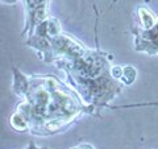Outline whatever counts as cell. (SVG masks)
<instances>
[{"label":"cell","mask_w":158,"mask_h":149,"mask_svg":"<svg viewBox=\"0 0 158 149\" xmlns=\"http://www.w3.org/2000/svg\"><path fill=\"white\" fill-rule=\"evenodd\" d=\"M66 75L83 103L90 108L91 115L95 116L100 113L103 108H107L110 102L113 100L124 87V84L113 79L111 74H103L96 78H82L73 74Z\"/></svg>","instance_id":"1"},{"label":"cell","mask_w":158,"mask_h":149,"mask_svg":"<svg viewBox=\"0 0 158 149\" xmlns=\"http://www.w3.org/2000/svg\"><path fill=\"white\" fill-rule=\"evenodd\" d=\"M95 49L87 50L74 59H57L56 66L66 74H73L82 78H96L103 74H111L112 56L100 50L98 40V28L95 27Z\"/></svg>","instance_id":"2"},{"label":"cell","mask_w":158,"mask_h":149,"mask_svg":"<svg viewBox=\"0 0 158 149\" xmlns=\"http://www.w3.org/2000/svg\"><path fill=\"white\" fill-rule=\"evenodd\" d=\"M25 8V21H24L21 36H31L40 23L49 17L50 0H23Z\"/></svg>","instance_id":"3"},{"label":"cell","mask_w":158,"mask_h":149,"mask_svg":"<svg viewBox=\"0 0 158 149\" xmlns=\"http://www.w3.org/2000/svg\"><path fill=\"white\" fill-rule=\"evenodd\" d=\"M52 46L54 57L57 59H74L82 56L88 48H86L81 41L66 33H61L52 38ZM54 61V62H56Z\"/></svg>","instance_id":"4"},{"label":"cell","mask_w":158,"mask_h":149,"mask_svg":"<svg viewBox=\"0 0 158 149\" xmlns=\"http://www.w3.org/2000/svg\"><path fill=\"white\" fill-rule=\"evenodd\" d=\"M132 34L135 38V50L142 52L149 56H157L158 54V21L156 25L144 31L138 27H132Z\"/></svg>","instance_id":"5"},{"label":"cell","mask_w":158,"mask_h":149,"mask_svg":"<svg viewBox=\"0 0 158 149\" xmlns=\"http://www.w3.org/2000/svg\"><path fill=\"white\" fill-rule=\"evenodd\" d=\"M27 46L32 48L33 50H36L38 54L40 59L45 63H54L56 57H54L53 46H52V38L50 37H44L40 34L33 33L32 36L27 37Z\"/></svg>","instance_id":"6"},{"label":"cell","mask_w":158,"mask_h":149,"mask_svg":"<svg viewBox=\"0 0 158 149\" xmlns=\"http://www.w3.org/2000/svg\"><path fill=\"white\" fill-rule=\"evenodd\" d=\"M12 73H13L12 90L17 96L24 98L29 91V87H31V78H28L25 74L20 71L16 66H12Z\"/></svg>","instance_id":"7"},{"label":"cell","mask_w":158,"mask_h":149,"mask_svg":"<svg viewBox=\"0 0 158 149\" xmlns=\"http://www.w3.org/2000/svg\"><path fill=\"white\" fill-rule=\"evenodd\" d=\"M136 15L138 19V25L136 27H138L140 29H144V31L153 28L156 25V23L158 21L156 15L145 6H138L136 9Z\"/></svg>","instance_id":"8"},{"label":"cell","mask_w":158,"mask_h":149,"mask_svg":"<svg viewBox=\"0 0 158 149\" xmlns=\"http://www.w3.org/2000/svg\"><path fill=\"white\" fill-rule=\"evenodd\" d=\"M9 124L17 132H31V120H29L27 113L20 108H16V111L11 115Z\"/></svg>","instance_id":"9"},{"label":"cell","mask_w":158,"mask_h":149,"mask_svg":"<svg viewBox=\"0 0 158 149\" xmlns=\"http://www.w3.org/2000/svg\"><path fill=\"white\" fill-rule=\"evenodd\" d=\"M137 79V69L132 65H125L123 66V77L120 79V82L124 86H131L136 82Z\"/></svg>","instance_id":"10"},{"label":"cell","mask_w":158,"mask_h":149,"mask_svg":"<svg viewBox=\"0 0 158 149\" xmlns=\"http://www.w3.org/2000/svg\"><path fill=\"white\" fill-rule=\"evenodd\" d=\"M158 102H144V103H133V104H125V106H108V110H127V108H138V107H157Z\"/></svg>","instance_id":"11"},{"label":"cell","mask_w":158,"mask_h":149,"mask_svg":"<svg viewBox=\"0 0 158 149\" xmlns=\"http://www.w3.org/2000/svg\"><path fill=\"white\" fill-rule=\"evenodd\" d=\"M111 77L116 81H120L123 77V66L120 65H112L111 66Z\"/></svg>","instance_id":"12"},{"label":"cell","mask_w":158,"mask_h":149,"mask_svg":"<svg viewBox=\"0 0 158 149\" xmlns=\"http://www.w3.org/2000/svg\"><path fill=\"white\" fill-rule=\"evenodd\" d=\"M69 149H95V148H94V145L90 143H82V144H78V145L71 147Z\"/></svg>","instance_id":"13"},{"label":"cell","mask_w":158,"mask_h":149,"mask_svg":"<svg viewBox=\"0 0 158 149\" xmlns=\"http://www.w3.org/2000/svg\"><path fill=\"white\" fill-rule=\"evenodd\" d=\"M24 149H50V148H38V147H36V144H34L33 141H31L29 145L27 148H24Z\"/></svg>","instance_id":"14"},{"label":"cell","mask_w":158,"mask_h":149,"mask_svg":"<svg viewBox=\"0 0 158 149\" xmlns=\"http://www.w3.org/2000/svg\"><path fill=\"white\" fill-rule=\"evenodd\" d=\"M19 2H20V0H2L3 4H8V6H12V4H16Z\"/></svg>","instance_id":"15"}]
</instances>
